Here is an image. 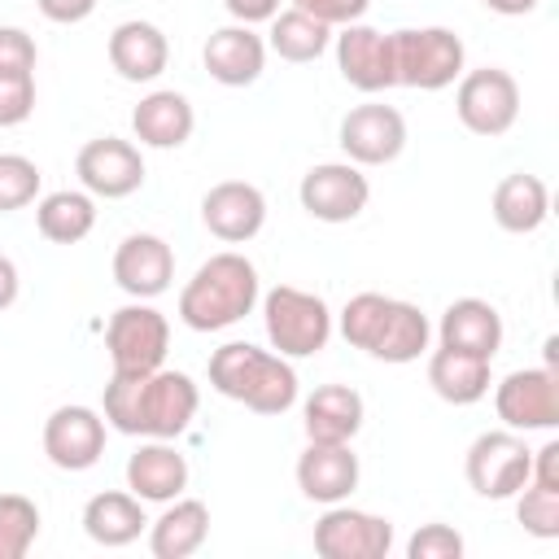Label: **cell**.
Instances as JSON below:
<instances>
[{
	"instance_id": "obj_15",
	"label": "cell",
	"mask_w": 559,
	"mask_h": 559,
	"mask_svg": "<svg viewBox=\"0 0 559 559\" xmlns=\"http://www.w3.org/2000/svg\"><path fill=\"white\" fill-rule=\"evenodd\" d=\"M341 153L354 166H384L406 148V118L393 105H354L341 118Z\"/></svg>"
},
{
	"instance_id": "obj_34",
	"label": "cell",
	"mask_w": 559,
	"mask_h": 559,
	"mask_svg": "<svg viewBox=\"0 0 559 559\" xmlns=\"http://www.w3.org/2000/svg\"><path fill=\"white\" fill-rule=\"evenodd\" d=\"M39 166L22 153H0V214H13L39 197Z\"/></svg>"
},
{
	"instance_id": "obj_32",
	"label": "cell",
	"mask_w": 559,
	"mask_h": 559,
	"mask_svg": "<svg viewBox=\"0 0 559 559\" xmlns=\"http://www.w3.org/2000/svg\"><path fill=\"white\" fill-rule=\"evenodd\" d=\"M39 537V507L26 493H0V559H26Z\"/></svg>"
},
{
	"instance_id": "obj_14",
	"label": "cell",
	"mask_w": 559,
	"mask_h": 559,
	"mask_svg": "<svg viewBox=\"0 0 559 559\" xmlns=\"http://www.w3.org/2000/svg\"><path fill=\"white\" fill-rule=\"evenodd\" d=\"M105 415L92 406H57L44 419V454L61 472H87L105 454Z\"/></svg>"
},
{
	"instance_id": "obj_20",
	"label": "cell",
	"mask_w": 559,
	"mask_h": 559,
	"mask_svg": "<svg viewBox=\"0 0 559 559\" xmlns=\"http://www.w3.org/2000/svg\"><path fill=\"white\" fill-rule=\"evenodd\" d=\"M201 61H205V70H210L214 83H223V87H249L266 70V39L253 35L249 26L231 22V26H218L205 39Z\"/></svg>"
},
{
	"instance_id": "obj_1",
	"label": "cell",
	"mask_w": 559,
	"mask_h": 559,
	"mask_svg": "<svg viewBox=\"0 0 559 559\" xmlns=\"http://www.w3.org/2000/svg\"><path fill=\"white\" fill-rule=\"evenodd\" d=\"M201 406V393L188 371L157 367L148 376H109L105 384V424L122 437H157L175 441L188 432L192 415Z\"/></svg>"
},
{
	"instance_id": "obj_3",
	"label": "cell",
	"mask_w": 559,
	"mask_h": 559,
	"mask_svg": "<svg viewBox=\"0 0 559 559\" xmlns=\"http://www.w3.org/2000/svg\"><path fill=\"white\" fill-rule=\"evenodd\" d=\"M262 288H258V266L236 253L223 249L214 258H205L192 280L179 293V319L192 332H223L231 323H240L245 314H253Z\"/></svg>"
},
{
	"instance_id": "obj_40",
	"label": "cell",
	"mask_w": 559,
	"mask_h": 559,
	"mask_svg": "<svg viewBox=\"0 0 559 559\" xmlns=\"http://www.w3.org/2000/svg\"><path fill=\"white\" fill-rule=\"evenodd\" d=\"M223 9L240 22V26H253V22H271L280 13V0H223Z\"/></svg>"
},
{
	"instance_id": "obj_41",
	"label": "cell",
	"mask_w": 559,
	"mask_h": 559,
	"mask_svg": "<svg viewBox=\"0 0 559 559\" xmlns=\"http://www.w3.org/2000/svg\"><path fill=\"white\" fill-rule=\"evenodd\" d=\"M17 288H22L17 266H13V258H4V253H0V310H9V306L17 301Z\"/></svg>"
},
{
	"instance_id": "obj_2",
	"label": "cell",
	"mask_w": 559,
	"mask_h": 559,
	"mask_svg": "<svg viewBox=\"0 0 559 559\" xmlns=\"http://www.w3.org/2000/svg\"><path fill=\"white\" fill-rule=\"evenodd\" d=\"M341 336L354 349L402 367V362H415L419 354H428L432 323L415 301L384 297V293H358L341 310Z\"/></svg>"
},
{
	"instance_id": "obj_29",
	"label": "cell",
	"mask_w": 559,
	"mask_h": 559,
	"mask_svg": "<svg viewBox=\"0 0 559 559\" xmlns=\"http://www.w3.org/2000/svg\"><path fill=\"white\" fill-rule=\"evenodd\" d=\"M144 502L135 493H122V489H105L96 498H87L83 507V533L96 542V546H131L140 533H144Z\"/></svg>"
},
{
	"instance_id": "obj_6",
	"label": "cell",
	"mask_w": 559,
	"mask_h": 559,
	"mask_svg": "<svg viewBox=\"0 0 559 559\" xmlns=\"http://www.w3.org/2000/svg\"><path fill=\"white\" fill-rule=\"evenodd\" d=\"M262 323H266V341L275 354L284 358H310L332 341V310L319 293L293 288V284H275L262 297Z\"/></svg>"
},
{
	"instance_id": "obj_31",
	"label": "cell",
	"mask_w": 559,
	"mask_h": 559,
	"mask_svg": "<svg viewBox=\"0 0 559 559\" xmlns=\"http://www.w3.org/2000/svg\"><path fill=\"white\" fill-rule=\"evenodd\" d=\"M332 44V26L301 13V9H284L271 17V39L266 48L280 57V61H293V66H306V61H319Z\"/></svg>"
},
{
	"instance_id": "obj_7",
	"label": "cell",
	"mask_w": 559,
	"mask_h": 559,
	"mask_svg": "<svg viewBox=\"0 0 559 559\" xmlns=\"http://www.w3.org/2000/svg\"><path fill=\"white\" fill-rule=\"evenodd\" d=\"M105 349L118 376H148L166 362L170 349V323L148 301H131L109 314L105 323Z\"/></svg>"
},
{
	"instance_id": "obj_39",
	"label": "cell",
	"mask_w": 559,
	"mask_h": 559,
	"mask_svg": "<svg viewBox=\"0 0 559 559\" xmlns=\"http://www.w3.org/2000/svg\"><path fill=\"white\" fill-rule=\"evenodd\" d=\"M35 4H39V13H44L48 22H57V26H74V22H83V17L96 13V0H35Z\"/></svg>"
},
{
	"instance_id": "obj_9",
	"label": "cell",
	"mask_w": 559,
	"mask_h": 559,
	"mask_svg": "<svg viewBox=\"0 0 559 559\" xmlns=\"http://www.w3.org/2000/svg\"><path fill=\"white\" fill-rule=\"evenodd\" d=\"M454 114L472 135H489V140L507 135L520 118V83L502 66L467 70V74H459Z\"/></svg>"
},
{
	"instance_id": "obj_30",
	"label": "cell",
	"mask_w": 559,
	"mask_h": 559,
	"mask_svg": "<svg viewBox=\"0 0 559 559\" xmlns=\"http://www.w3.org/2000/svg\"><path fill=\"white\" fill-rule=\"evenodd\" d=\"M35 227L52 245H79L96 227V201H92V192H70V188L48 192L35 205Z\"/></svg>"
},
{
	"instance_id": "obj_4",
	"label": "cell",
	"mask_w": 559,
	"mask_h": 559,
	"mask_svg": "<svg viewBox=\"0 0 559 559\" xmlns=\"http://www.w3.org/2000/svg\"><path fill=\"white\" fill-rule=\"evenodd\" d=\"M210 384L214 393L258 411V415H284L297 402V371L284 354L258 349L249 341H227L210 354Z\"/></svg>"
},
{
	"instance_id": "obj_27",
	"label": "cell",
	"mask_w": 559,
	"mask_h": 559,
	"mask_svg": "<svg viewBox=\"0 0 559 559\" xmlns=\"http://www.w3.org/2000/svg\"><path fill=\"white\" fill-rule=\"evenodd\" d=\"M489 210H493V223H498L502 231L528 236V231H537V227L546 223V214H550V192H546V183H542L537 175L515 170V175L498 179Z\"/></svg>"
},
{
	"instance_id": "obj_37",
	"label": "cell",
	"mask_w": 559,
	"mask_h": 559,
	"mask_svg": "<svg viewBox=\"0 0 559 559\" xmlns=\"http://www.w3.org/2000/svg\"><path fill=\"white\" fill-rule=\"evenodd\" d=\"M39 48L22 26H0V70H26L35 74Z\"/></svg>"
},
{
	"instance_id": "obj_24",
	"label": "cell",
	"mask_w": 559,
	"mask_h": 559,
	"mask_svg": "<svg viewBox=\"0 0 559 559\" xmlns=\"http://www.w3.org/2000/svg\"><path fill=\"white\" fill-rule=\"evenodd\" d=\"M192 127H197V114H192L188 96L183 92H170V87L148 92L131 109V131L148 148H179V144L192 140Z\"/></svg>"
},
{
	"instance_id": "obj_10",
	"label": "cell",
	"mask_w": 559,
	"mask_h": 559,
	"mask_svg": "<svg viewBox=\"0 0 559 559\" xmlns=\"http://www.w3.org/2000/svg\"><path fill=\"white\" fill-rule=\"evenodd\" d=\"M493 411L511 432H550L559 428V371L524 367L498 380Z\"/></svg>"
},
{
	"instance_id": "obj_12",
	"label": "cell",
	"mask_w": 559,
	"mask_h": 559,
	"mask_svg": "<svg viewBox=\"0 0 559 559\" xmlns=\"http://www.w3.org/2000/svg\"><path fill=\"white\" fill-rule=\"evenodd\" d=\"M301 210L319 223H349L367 210L371 201V183L354 162H319L301 175L297 183Z\"/></svg>"
},
{
	"instance_id": "obj_22",
	"label": "cell",
	"mask_w": 559,
	"mask_h": 559,
	"mask_svg": "<svg viewBox=\"0 0 559 559\" xmlns=\"http://www.w3.org/2000/svg\"><path fill=\"white\" fill-rule=\"evenodd\" d=\"M127 489L140 502H170L188 489V459L170 441L148 437V445L127 459Z\"/></svg>"
},
{
	"instance_id": "obj_17",
	"label": "cell",
	"mask_w": 559,
	"mask_h": 559,
	"mask_svg": "<svg viewBox=\"0 0 559 559\" xmlns=\"http://www.w3.org/2000/svg\"><path fill=\"white\" fill-rule=\"evenodd\" d=\"M114 280L135 301L162 297L170 288V280H175V253H170V245L162 236H153V231L122 236V245L114 249Z\"/></svg>"
},
{
	"instance_id": "obj_33",
	"label": "cell",
	"mask_w": 559,
	"mask_h": 559,
	"mask_svg": "<svg viewBox=\"0 0 559 559\" xmlns=\"http://www.w3.org/2000/svg\"><path fill=\"white\" fill-rule=\"evenodd\" d=\"M515 520L524 524V533H533V537H542V542L559 537V489L528 480V485L520 489Z\"/></svg>"
},
{
	"instance_id": "obj_5",
	"label": "cell",
	"mask_w": 559,
	"mask_h": 559,
	"mask_svg": "<svg viewBox=\"0 0 559 559\" xmlns=\"http://www.w3.org/2000/svg\"><path fill=\"white\" fill-rule=\"evenodd\" d=\"M389 48H393V79L402 87H419V92H441L463 74L467 48L450 26H402L389 31Z\"/></svg>"
},
{
	"instance_id": "obj_21",
	"label": "cell",
	"mask_w": 559,
	"mask_h": 559,
	"mask_svg": "<svg viewBox=\"0 0 559 559\" xmlns=\"http://www.w3.org/2000/svg\"><path fill=\"white\" fill-rule=\"evenodd\" d=\"M437 336L445 349H463V354H476V358H489L502 349V314L485 301V297H459L445 306L441 323H437Z\"/></svg>"
},
{
	"instance_id": "obj_42",
	"label": "cell",
	"mask_w": 559,
	"mask_h": 559,
	"mask_svg": "<svg viewBox=\"0 0 559 559\" xmlns=\"http://www.w3.org/2000/svg\"><path fill=\"white\" fill-rule=\"evenodd\" d=\"M489 13H502V17H524V13H533L542 0H480Z\"/></svg>"
},
{
	"instance_id": "obj_19",
	"label": "cell",
	"mask_w": 559,
	"mask_h": 559,
	"mask_svg": "<svg viewBox=\"0 0 559 559\" xmlns=\"http://www.w3.org/2000/svg\"><path fill=\"white\" fill-rule=\"evenodd\" d=\"M297 489L310 502H345L358 489V454L349 441H310L297 454Z\"/></svg>"
},
{
	"instance_id": "obj_13",
	"label": "cell",
	"mask_w": 559,
	"mask_h": 559,
	"mask_svg": "<svg viewBox=\"0 0 559 559\" xmlns=\"http://www.w3.org/2000/svg\"><path fill=\"white\" fill-rule=\"evenodd\" d=\"M74 175H79L83 192L105 197V201H122L144 183V157H140V148L131 140L100 135V140H87L79 148Z\"/></svg>"
},
{
	"instance_id": "obj_18",
	"label": "cell",
	"mask_w": 559,
	"mask_h": 559,
	"mask_svg": "<svg viewBox=\"0 0 559 559\" xmlns=\"http://www.w3.org/2000/svg\"><path fill=\"white\" fill-rule=\"evenodd\" d=\"M336 66H341V79H345L349 87H358V92L397 87L389 35L376 31V26H367V22L341 26V35H336Z\"/></svg>"
},
{
	"instance_id": "obj_8",
	"label": "cell",
	"mask_w": 559,
	"mask_h": 559,
	"mask_svg": "<svg viewBox=\"0 0 559 559\" xmlns=\"http://www.w3.org/2000/svg\"><path fill=\"white\" fill-rule=\"evenodd\" d=\"M467 485L480 493V498H515L524 485H528V472H533V450L524 445L520 432L511 428H498V432H480L472 445H467Z\"/></svg>"
},
{
	"instance_id": "obj_23",
	"label": "cell",
	"mask_w": 559,
	"mask_h": 559,
	"mask_svg": "<svg viewBox=\"0 0 559 559\" xmlns=\"http://www.w3.org/2000/svg\"><path fill=\"white\" fill-rule=\"evenodd\" d=\"M170 61V44L162 35V26L153 22H118L109 35V66L127 79V83H153Z\"/></svg>"
},
{
	"instance_id": "obj_16",
	"label": "cell",
	"mask_w": 559,
	"mask_h": 559,
	"mask_svg": "<svg viewBox=\"0 0 559 559\" xmlns=\"http://www.w3.org/2000/svg\"><path fill=\"white\" fill-rule=\"evenodd\" d=\"M201 223L223 245H245L266 223V197L245 179H223L201 197Z\"/></svg>"
},
{
	"instance_id": "obj_26",
	"label": "cell",
	"mask_w": 559,
	"mask_h": 559,
	"mask_svg": "<svg viewBox=\"0 0 559 559\" xmlns=\"http://www.w3.org/2000/svg\"><path fill=\"white\" fill-rule=\"evenodd\" d=\"M210 537V507L201 498H170V507L148 528L153 559H188Z\"/></svg>"
},
{
	"instance_id": "obj_25",
	"label": "cell",
	"mask_w": 559,
	"mask_h": 559,
	"mask_svg": "<svg viewBox=\"0 0 559 559\" xmlns=\"http://www.w3.org/2000/svg\"><path fill=\"white\" fill-rule=\"evenodd\" d=\"M362 393L349 384H319L301 406V428L310 441H354L362 428Z\"/></svg>"
},
{
	"instance_id": "obj_38",
	"label": "cell",
	"mask_w": 559,
	"mask_h": 559,
	"mask_svg": "<svg viewBox=\"0 0 559 559\" xmlns=\"http://www.w3.org/2000/svg\"><path fill=\"white\" fill-rule=\"evenodd\" d=\"M371 0H293V9L328 22V26H349V22H362Z\"/></svg>"
},
{
	"instance_id": "obj_35",
	"label": "cell",
	"mask_w": 559,
	"mask_h": 559,
	"mask_svg": "<svg viewBox=\"0 0 559 559\" xmlns=\"http://www.w3.org/2000/svg\"><path fill=\"white\" fill-rule=\"evenodd\" d=\"M35 114V74L0 70V127H22Z\"/></svg>"
},
{
	"instance_id": "obj_28",
	"label": "cell",
	"mask_w": 559,
	"mask_h": 559,
	"mask_svg": "<svg viewBox=\"0 0 559 559\" xmlns=\"http://www.w3.org/2000/svg\"><path fill=\"white\" fill-rule=\"evenodd\" d=\"M428 384L441 402L450 406H472L489 393V358H476V354H463V349H445L437 345L428 354Z\"/></svg>"
},
{
	"instance_id": "obj_36",
	"label": "cell",
	"mask_w": 559,
	"mask_h": 559,
	"mask_svg": "<svg viewBox=\"0 0 559 559\" xmlns=\"http://www.w3.org/2000/svg\"><path fill=\"white\" fill-rule=\"evenodd\" d=\"M411 559H459L463 555V537L450 524H424L411 542H406Z\"/></svg>"
},
{
	"instance_id": "obj_11",
	"label": "cell",
	"mask_w": 559,
	"mask_h": 559,
	"mask_svg": "<svg viewBox=\"0 0 559 559\" xmlns=\"http://www.w3.org/2000/svg\"><path fill=\"white\" fill-rule=\"evenodd\" d=\"M393 550V524L384 515L332 502L314 520V555L323 559H384Z\"/></svg>"
}]
</instances>
